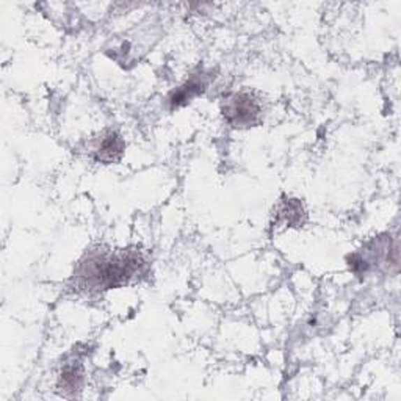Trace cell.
Masks as SVG:
<instances>
[{
	"label": "cell",
	"instance_id": "1",
	"mask_svg": "<svg viewBox=\"0 0 401 401\" xmlns=\"http://www.w3.org/2000/svg\"><path fill=\"white\" fill-rule=\"evenodd\" d=\"M223 115L232 127H252L261 121L262 107L252 94L238 93L226 101Z\"/></svg>",
	"mask_w": 401,
	"mask_h": 401
},
{
	"label": "cell",
	"instance_id": "2",
	"mask_svg": "<svg viewBox=\"0 0 401 401\" xmlns=\"http://www.w3.org/2000/svg\"><path fill=\"white\" fill-rule=\"evenodd\" d=\"M122 150H124V141L121 140L119 135L110 132L102 138L101 145L96 150V159L103 163H113L121 159Z\"/></svg>",
	"mask_w": 401,
	"mask_h": 401
},
{
	"label": "cell",
	"instance_id": "3",
	"mask_svg": "<svg viewBox=\"0 0 401 401\" xmlns=\"http://www.w3.org/2000/svg\"><path fill=\"white\" fill-rule=\"evenodd\" d=\"M83 381V370L80 365H68L60 374L58 387L61 389V393L66 397L75 395V392L80 391Z\"/></svg>",
	"mask_w": 401,
	"mask_h": 401
},
{
	"label": "cell",
	"instance_id": "4",
	"mask_svg": "<svg viewBox=\"0 0 401 401\" xmlns=\"http://www.w3.org/2000/svg\"><path fill=\"white\" fill-rule=\"evenodd\" d=\"M205 89V82L203 80H190L187 82L185 85H182L180 88H177L176 92L171 93L170 96V103H171V108H179L182 105H187L193 98H196L200 93H203Z\"/></svg>",
	"mask_w": 401,
	"mask_h": 401
},
{
	"label": "cell",
	"instance_id": "5",
	"mask_svg": "<svg viewBox=\"0 0 401 401\" xmlns=\"http://www.w3.org/2000/svg\"><path fill=\"white\" fill-rule=\"evenodd\" d=\"M304 215L302 205L296 199H290L289 203L284 205L282 215L281 218L286 221L289 226H295L301 223V217Z\"/></svg>",
	"mask_w": 401,
	"mask_h": 401
}]
</instances>
